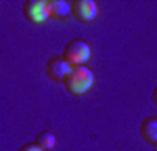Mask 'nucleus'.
Here are the masks:
<instances>
[{
	"label": "nucleus",
	"mask_w": 157,
	"mask_h": 151,
	"mask_svg": "<svg viewBox=\"0 0 157 151\" xmlns=\"http://www.w3.org/2000/svg\"><path fill=\"white\" fill-rule=\"evenodd\" d=\"M71 69L73 67L63 57H50L46 63V72H48V78L52 82H65V78L69 76Z\"/></svg>",
	"instance_id": "5"
},
{
	"label": "nucleus",
	"mask_w": 157,
	"mask_h": 151,
	"mask_svg": "<svg viewBox=\"0 0 157 151\" xmlns=\"http://www.w3.org/2000/svg\"><path fill=\"white\" fill-rule=\"evenodd\" d=\"M48 9H50V17L57 21H65L71 15V4L65 0H48Z\"/></svg>",
	"instance_id": "6"
},
{
	"label": "nucleus",
	"mask_w": 157,
	"mask_h": 151,
	"mask_svg": "<svg viewBox=\"0 0 157 151\" xmlns=\"http://www.w3.org/2000/svg\"><path fill=\"white\" fill-rule=\"evenodd\" d=\"M140 137L145 138L149 145H157V118H145L140 124Z\"/></svg>",
	"instance_id": "7"
},
{
	"label": "nucleus",
	"mask_w": 157,
	"mask_h": 151,
	"mask_svg": "<svg viewBox=\"0 0 157 151\" xmlns=\"http://www.w3.org/2000/svg\"><path fill=\"white\" fill-rule=\"evenodd\" d=\"M36 145H40L44 151H52L55 145H57V137H55L52 132H48V130H46V132H40L36 137Z\"/></svg>",
	"instance_id": "8"
},
{
	"label": "nucleus",
	"mask_w": 157,
	"mask_h": 151,
	"mask_svg": "<svg viewBox=\"0 0 157 151\" xmlns=\"http://www.w3.org/2000/svg\"><path fill=\"white\" fill-rule=\"evenodd\" d=\"M19 151H44L40 145H36V143H27V145H23Z\"/></svg>",
	"instance_id": "9"
},
{
	"label": "nucleus",
	"mask_w": 157,
	"mask_h": 151,
	"mask_svg": "<svg viewBox=\"0 0 157 151\" xmlns=\"http://www.w3.org/2000/svg\"><path fill=\"white\" fill-rule=\"evenodd\" d=\"M90 55H92V50H90V44L82 40V38H75L71 40L65 50H63V59L69 63L71 67H84L88 59H90Z\"/></svg>",
	"instance_id": "2"
},
{
	"label": "nucleus",
	"mask_w": 157,
	"mask_h": 151,
	"mask_svg": "<svg viewBox=\"0 0 157 151\" xmlns=\"http://www.w3.org/2000/svg\"><path fill=\"white\" fill-rule=\"evenodd\" d=\"M23 15L29 23H44L50 17V9L46 0H27L23 2Z\"/></svg>",
	"instance_id": "3"
},
{
	"label": "nucleus",
	"mask_w": 157,
	"mask_h": 151,
	"mask_svg": "<svg viewBox=\"0 0 157 151\" xmlns=\"http://www.w3.org/2000/svg\"><path fill=\"white\" fill-rule=\"evenodd\" d=\"M153 101H155V103H157V88H155V90H153Z\"/></svg>",
	"instance_id": "10"
},
{
	"label": "nucleus",
	"mask_w": 157,
	"mask_h": 151,
	"mask_svg": "<svg viewBox=\"0 0 157 151\" xmlns=\"http://www.w3.org/2000/svg\"><path fill=\"white\" fill-rule=\"evenodd\" d=\"M65 88H67V92H71L75 97H80V95H86L92 84H94V74L88 69V67H73L69 76L65 78Z\"/></svg>",
	"instance_id": "1"
},
{
	"label": "nucleus",
	"mask_w": 157,
	"mask_h": 151,
	"mask_svg": "<svg viewBox=\"0 0 157 151\" xmlns=\"http://www.w3.org/2000/svg\"><path fill=\"white\" fill-rule=\"evenodd\" d=\"M71 15L80 23H90L98 15V6L94 0H73L71 2Z\"/></svg>",
	"instance_id": "4"
}]
</instances>
